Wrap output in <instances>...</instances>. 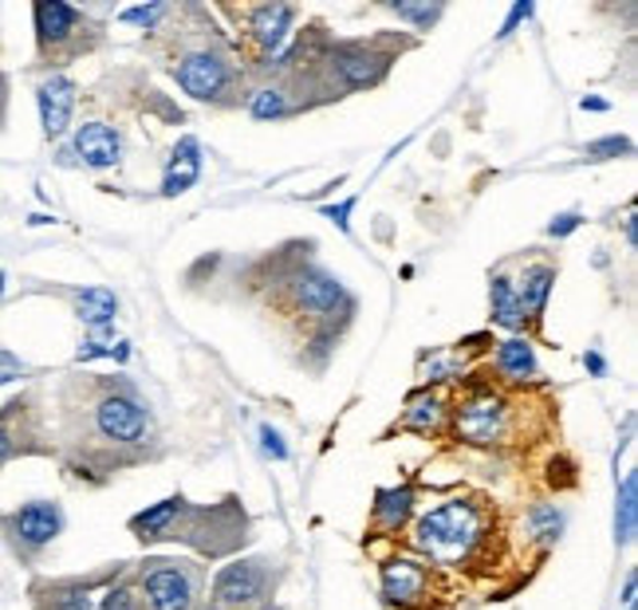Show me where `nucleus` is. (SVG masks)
Segmentation results:
<instances>
[{
    "label": "nucleus",
    "mask_w": 638,
    "mask_h": 610,
    "mask_svg": "<svg viewBox=\"0 0 638 610\" xmlns=\"http://www.w3.org/2000/svg\"><path fill=\"white\" fill-rule=\"evenodd\" d=\"M635 594H638V576L630 571L627 583H622V607H635Z\"/></svg>",
    "instance_id": "obj_40"
},
{
    "label": "nucleus",
    "mask_w": 638,
    "mask_h": 610,
    "mask_svg": "<svg viewBox=\"0 0 638 610\" xmlns=\"http://www.w3.org/2000/svg\"><path fill=\"white\" fill-rule=\"evenodd\" d=\"M497 370L505 374V379H512V382L536 379V351H532V343H528V339H520V336L505 339V343L497 347Z\"/></svg>",
    "instance_id": "obj_22"
},
{
    "label": "nucleus",
    "mask_w": 638,
    "mask_h": 610,
    "mask_svg": "<svg viewBox=\"0 0 638 610\" xmlns=\"http://www.w3.org/2000/svg\"><path fill=\"white\" fill-rule=\"evenodd\" d=\"M489 311H492V323L505 327V331H512V336H520L528 323L525 308H520L517 300V288H512V280L505 272H497L489 280Z\"/></svg>",
    "instance_id": "obj_18"
},
{
    "label": "nucleus",
    "mask_w": 638,
    "mask_h": 610,
    "mask_svg": "<svg viewBox=\"0 0 638 610\" xmlns=\"http://www.w3.org/2000/svg\"><path fill=\"white\" fill-rule=\"evenodd\" d=\"M4 292H9V276H4V268H0V300H4Z\"/></svg>",
    "instance_id": "obj_44"
},
{
    "label": "nucleus",
    "mask_w": 638,
    "mask_h": 610,
    "mask_svg": "<svg viewBox=\"0 0 638 610\" xmlns=\"http://www.w3.org/2000/svg\"><path fill=\"white\" fill-rule=\"evenodd\" d=\"M71 300H76V316L83 327H91V331H99V327H114L119 300H114L111 288H79Z\"/></svg>",
    "instance_id": "obj_20"
},
{
    "label": "nucleus",
    "mask_w": 638,
    "mask_h": 610,
    "mask_svg": "<svg viewBox=\"0 0 638 610\" xmlns=\"http://www.w3.org/2000/svg\"><path fill=\"white\" fill-rule=\"evenodd\" d=\"M272 587H277V571L268 559H237L217 571L209 610H265Z\"/></svg>",
    "instance_id": "obj_2"
},
{
    "label": "nucleus",
    "mask_w": 638,
    "mask_h": 610,
    "mask_svg": "<svg viewBox=\"0 0 638 610\" xmlns=\"http://www.w3.org/2000/svg\"><path fill=\"white\" fill-rule=\"evenodd\" d=\"M142 594L150 610H193V576L173 559H150L142 568Z\"/></svg>",
    "instance_id": "obj_6"
},
{
    "label": "nucleus",
    "mask_w": 638,
    "mask_h": 610,
    "mask_svg": "<svg viewBox=\"0 0 638 610\" xmlns=\"http://www.w3.org/2000/svg\"><path fill=\"white\" fill-rule=\"evenodd\" d=\"M166 12H170V9L154 0V4H134V9H122L119 20H122V24H130V28H142V32H154V28L162 24Z\"/></svg>",
    "instance_id": "obj_31"
},
{
    "label": "nucleus",
    "mask_w": 638,
    "mask_h": 610,
    "mask_svg": "<svg viewBox=\"0 0 638 610\" xmlns=\"http://www.w3.org/2000/svg\"><path fill=\"white\" fill-rule=\"evenodd\" d=\"M579 111H611L607 99H579Z\"/></svg>",
    "instance_id": "obj_41"
},
{
    "label": "nucleus",
    "mask_w": 638,
    "mask_h": 610,
    "mask_svg": "<svg viewBox=\"0 0 638 610\" xmlns=\"http://www.w3.org/2000/svg\"><path fill=\"white\" fill-rule=\"evenodd\" d=\"M71 154L91 170H114L122 162V138L107 122H83L71 134Z\"/></svg>",
    "instance_id": "obj_11"
},
{
    "label": "nucleus",
    "mask_w": 638,
    "mask_h": 610,
    "mask_svg": "<svg viewBox=\"0 0 638 610\" xmlns=\"http://www.w3.org/2000/svg\"><path fill=\"white\" fill-rule=\"evenodd\" d=\"M638 241V224H635V213L627 217V244H635Z\"/></svg>",
    "instance_id": "obj_42"
},
{
    "label": "nucleus",
    "mask_w": 638,
    "mask_h": 610,
    "mask_svg": "<svg viewBox=\"0 0 638 610\" xmlns=\"http://www.w3.org/2000/svg\"><path fill=\"white\" fill-rule=\"evenodd\" d=\"M635 524H638V473H627L619 484V497H615V543H630L635 540Z\"/></svg>",
    "instance_id": "obj_23"
},
{
    "label": "nucleus",
    "mask_w": 638,
    "mask_h": 610,
    "mask_svg": "<svg viewBox=\"0 0 638 610\" xmlns=\"http://www.w3.org/2000/svg\"><path fill=\"white\" fill-rule=\"evenodd\" d=\"M461 370V359H433L426 362V382H446Z\"/></svg>",
    "instance_id": "obj_35"
},
{
    "label": "nucleus",
    "mask_w": 638,
    "mask_h": 610,
    "mask_svg": "<svg viewBox=\"0 0 638 610\" xmlns=\"http://www.w3.org/2000/svg\"><path fill=\"white\" fill-rule=\"evenodd\" d=\"M584 367H587V374H596V379H604V374H607V359L599 351H587L584 354Z\"/></svg>",
    "instance_id": "obj_39"
},
{
    "label": "nucleus",
    "mask_w": 638,
    "mask_h": 610,
    "mask_svg": "<svg viewBox=\"0 0 638 610\" xmlns=\"http://www.w3.org/2000/svg\"><path fill=\"white\" fill-rule=\"evenodd\" d=\"M485 540V512L473 500H446L415 528V548L441 568H461Z\"/></svg>",
    "instance_id": "obj_1"
},
{
    "label": "nucleus",
    "mask_w": 638,
    "mask_h": 610,
    "mask_svg": "<svg viewBox=\"0 0 638 610\" xmlns=\"http://www.w3.org/2000/svg\"><path fill=\"white\" fill-rule=\"evenodd\" d=\"M96 430L114 446H142L150 433V413L130 390H111L96 406Z\"/></svg>",
    "instance_id": "obj_4"
},
{
    "label": "nucleus",
    "mask_w": 638,
    "mask_h": 610,
    "mask_svg": "<svg viewBox=\"0 0 638 610\" xmlns=\"http://www.w3.org/2000/svg\"><path fill=\"white\" fill-rule=\"evenodd\" d=\"M201 178V142L193 134L178 138V147H173L170 162H166V173H162V198H181V193H190Z\"/></svg>",
    "instance_id": "obj_14"
},
{
    "label": "nucleus",
    "mask_w": 638,
    "mask_h": 610,
    "mask_svg": "<svg viewBox=\"0 0 638 610\" xmlns=\"http://www.w3.org/2000/svg\"><path fill=\"white\" fill-rule=\"evenodd\" d=\"M579 224H584V213H576V209H568V213H556L552 221H548V237L564 241V237H571Z\"/></svg>",
    "instance_id": "obj_34"
},
{
    "label": "nucleus",
    "mask_w": 638,
    "mask_h": 610,
    "mask_svg": "<svg viewBox=\"0 0 638 610\" xmlns=\"http://www.w3.org/2000/svg\"><path fill=\"white\" fill-rule=\"evenodd\" d=\"M410 516H415V489H410V484L375 492V524H379L382 532H398Z\"/></svg>",
    "instance_id": "obj_21"
},
{
    "label": "nucleus",
    "mask_w": 638,
    "mask_h": 610,
    "mask_svg": "<svg viewBox=\"0 0 638 610\" xmlns=\"http://www.w3.org/2000/svg\"><path fill=\"white\" fill-rule=\"evenodd\" d=\"M627 610H635V607H627Z\"/></svg>",
    "instance_id": "obj_45"
},
{
    "label": "nucleus",
    "mask_w": 638,
    "mask_h": 610,
    "mask_svg": "<svg viewBox=\"0 0 638 610\" xmlns=\"http://www.w3.org/2000/svg\"><path fill=\"white\" fill-rule=\"evenodd\" d=\"M96 359L127 362L130 359V343H127V339H111V343H103V339H87V343L76 351V362H96Z\"/></svg>",
    "instance_id": "obj_27"
},
{
    "label": "nucleus",
    "mask_w": 638,
    "mask_h": 610,
    "mask_svg": "<svg viewBox=\"0 0 638 610\" xmlns=\"http://www.w3.org/2000/svg\"><path fill=\"white\" fill-rule=\"evenodd\" d=\"M99 610H150V602L142 599V591L134 583H114L111 591L99 599Z\"/></svg>",
    "instance_id": "obj_28"
},
{
    "label": "nucleus",
    "mask_w": 638,
    "mask_h": 610,
    "mask_svg": "<svg viewBox=\"0 0 638 610\" xmlns=\"http://www.w3.org/2000/svg\"><path fill=\"white\" fill-rule=\"evenodd\" d=\"M12 453H17V433L9 430V406H4V413H0V469Z\"/></svg>",
    "instance_id": "obj_37"
},
{
    "label": "nucleus",
    "mask_w": 638,
    "mask_h": 610,
    "mask_svg": "<svg viewBox=\"0 0 638 610\" xmlns=\"http://www.w3.org/2000/svg\"><path fill=\"white\" fill-rule=\"evenodd\" d=\"M56 221V217H48V213H32V217H28V224H52Z\"/></svg>",
    "instance_id": "obj_43"
},
{
    "label": "nucleus",
    "mask_w": 638,
    "mask_h": 610,
    "mask_svg": "<svg viewBox=\"0 0 638 610\" xmlns=\"http://www.w3.org/2000/svg\"><path fill=\"white\" fill-rule=\"evenodd\" d=\"M426 587H430V571H426L418 559L398 556L382 563V599H387L390 607H415L426 594Z\"/></svg>",
    "instance_id": "obj_13"
},
{
    "label": "nucleus",
    "mask_w": 638,
    "mask_h": 610,
    "mask_svg": "<svg viewBox=\"0 0 638 610\" xmlns=\"http://www.w3.org/2000/svg\"><path fill=\"white\" fill-rule=\"evenodd\" d=\"M627 154H630V138H622V134L596 138V142H587L584 147V158H591V162H611V158H627Z\"/></svg>",
    "instance_id": "obj_29"
},
{
    "label": "nucleus",
    "mask_w": 638,
    "mask_h": 610,
    "mask_svg": "<svg viewBox=\"0 0 638 610\" xmlns=\"http://www.w3.org/2000/svg\"><path fill=\"white\" fill-rule=\"evenodd\" d=\"M173 79H178L181 91H186L190 99H198V103H213V99H221L225 91L233 87V71H229V63L213 52L181 56L178 68H173Z\"/></svg>",
    "instance_id": "obj_7"
},
{
    "label": "nucleus",
    "mask_w": 638,
    "mask_h": 610,
    "mask_svg": "<svg viewBox=\"0 0 638 610\" xmlns=\"http://www.w3.org/2000/svg\"><path fill=\"white\" fill-rule=\"evenodd\" d=\"M292 24H296V9H292V4H260V9L249 12L252 40H257L260 52H268V56L285 48Z\"/></svg>",
    "instance_id": "obj_15"
},
{
    "label": "nucleus",
    "mask_w": 638,
    "mask_h": 610,
    "mask_svg": "<svg viewBox=\"0 0 638 610\" xmlns=\"http://www.w3.org/2000/svg\"><path fill=\"white\" fill-rule=\"evenodd\" d=\"M528 532L540 543H556L564 532V512L556 504H536L532 512H528Z\"/></svg>",
    "instance_id": "obj_26"
},
{
    "label": "nucleus",
    "mask_w": 638,
    "mask_h": 610,
    "mask_svg": "<svg viewBox=\"0 0 638 610\" xmlns=\"http://www.w3.org/2000/svg\"><path fill=\"white\" fill-rule=\"evenodd\" d=\"M292 300L296 308L308 311V316L328 319L347 303V292L336 276L323 272V268H300V272L292 276Z\"/></svg>",
    "instance_id": "obj_9"
},
{
    "label": "nucleus",
    "mask_w": 638,
    "mask_h": 610,
    "mask_svg": "<svg viewBox=\"0 0 638 610\" xmlns=\"http://www.w3.org/2000/svg\"><path fill=\"white\" fill-rule=\"evenodd\" d=\"M319 213L328 217V221H336L343 232H351V213H355V198H347V201H336V206H323Z\"/></svg>",
    "instance_id": "obj_36"
},
{
    "label": "nucleus",
    "mask_w": 638,
    "mask_h": 610,
    "mask_svg": "<svg viewBox=\"0 0 638 610\" xmlns=\"http://www.w3.org/2000/svg\"><path fill=\"white\" fill-rule=\"evenodd\" d=\"M20 374H24V362H20L12 351H0V387H9V382H17Z\"/></svg>",
    "instance_id": "obj_38"
},
{
    "label": "nucleus",
    "mask_w": 638,
    "mask_h": 610,
    "mask_svg": "<svg viewBox=\"0 0 638 610\" xmlns=\"http://www.w3.org/2000/svg\"><path fill=\"white\" fill-rule=\"evenodd\" d=\"M390 12H395L398 20H410V24L426 32V28H430L446 9H441V4H410V0H395V4H390Z\"/></svg>",
    "instance_id": "obj_30"
},
{
    "label": "nucleus",
    "mask_w": 638,
    "mask_h": 610,
    "mask_svg": "<svg viewBox=\"0 0 638 610\" xmlns=\"http://www.w3.org/2000/svg\"><path fill=\"white\" fill-rule=\"evenodd\" d=\"M552 284H556V268L552 264H528L520 272V280H512L517 288V300L525 308L528 319H540L544 308H548V296H552Z\"/></svg>",
    "instance_id": "obj_17"
},
{
    "label": "nucleus",
    "mask_w": 638,
    "mask_h": 610,
    "mask_svg": "<svg viewBox=\"0 0 638 610\" xmlns=\"http://www.w3.org/2000/svg\"><path fill=\"white\" fill-rule=\"evenodd\" d=\"M32 20H36V40H40L43 52H56V48L71 43L79 36V28H83V12L63 4V0H36Z\"/></svg>",
    "instance_id": "obj_12"
},
{
    "label": "nucleus",
    "mask_w": 638,
    "mask_h": 610,
    "mask_svg": "<svg viewBox=\"0 0 638 610\" xmlns=\"http://www.w3.org/2000/svg\"><path fill=\"white\" fill-rule=\"evenodd\" d=\"M288 91L285 87H257L249 96V114L252 119H260V122H268V119H280V114H288Z\"/></svg>",
    "instance_id": "obj_25"
},
{
    "label": "nucleus",
    "mask_w": 638,
    "mask_h": 610,
    "mask_svg": "<svg viewBox=\"0 0 638 610\" xmlns=\"http://www.w3.org/2000/svg\"><path fill=\"white\" fill-rule=\"evenodd\" d=\"M76 83L68 76H48L36 87V111H40V127L43 138H60L71 127V114H76Z\"/></svg>",
    "instance_id": "obj_10"
},
{
    "label": "nucleus",
    "mask_w": 638,
    "mask_h": 610,
    "mask_svg": "<svg viewBox=\"0 0 638 610\" xmlns=\"http://www.w3.org/2000/svg\"><path fill=\"white\" fill-rule=\"evenodd\" d=\"M181 508H186V500H181V497H166V500H158V504H154V508H147V512L130 516V532L139 536L142 543L170 540L173 528H178Z\"/></svg>",
    "instance_id": "obj_16"
},
{
    "label": "nucleus",
    "mask_w": 638,
    "mask_h": 610,
    "mask_svg": "<svg viewBox=\"0 0 638 610\" xmlns=\"http://www.w3.org/2000/svg\"><path fill=\"white\" fill-rule=\"evenodd\" d=\"M63 532V508L56 500H28L4 516V536L20 551H43Z\"/></svg>",
    "instance_id": "obj_5"
},
{
    "label": "nucleus",
    "mask_w": 638,
    "mask_h": 610,
    "mask_svg": "<svg viewBox=\"0 0 638 610\" xmlns=\"http://www.w3.org/2000/svg\"><path fill=\"white\" fill-rule=\"evenodd\" d=\"M260 453L272 457V461H288V446L285 438H280V430H272V426H260Z\"/></svg>",
    "instance_id": "obj_33"
},
{
    "label": "nucleus",
    "mask_w": 638,
    "mask_h": 610,
    "mask_svg": "<svg viewBox=\"0 0 638 610\" xmlns=\"http://www.w3.org/2000/svg\"><path fill=\"white\" fill-rule=\"evenodd\" d=\"M532 12H536L532 0H517V4H512V12H509V17H505V24H500L497 40H509V36L517 32V28L525 24V20H532Z\"/></svg>",
    "instance_id": "obj_32"
},
{
    "label": "nucleus",
    "mask_w": 638,
    "mask_h": 610,
    "mask_svg": "<svg viewBox=\"0 0 638 610\" xmlns=\"http://www.w3.org/2000/svg\"><path fill=\"white\" fill-rule=\"evenodd\" d=\"M441 418H446V402H441L433 390H422V394L410 398V406H406L402 413V426L415 433H430L441 426Z\"/></svg>",
    "instance_id": "obj_24"
},
{
    "label": "nucleus",
    "mask_w": 638,
    "mask_h": 610,
    "mask_svg": "<svg viewBox=\"0 0 638 610\" xmlns=\"http://www.w3.org/2000/svg\"><path fill=\"white\" fill-rule=\"evenodd\" d=\"M453 430L469 446H500L509 438V402L492 390H473L469 398H461Z\"/></svg>",
    "instance_id": "obj_3"
},
{
    "label": "nucleus",
    "mask_w": 638,
    "mask_h": 610,
    "mask_svg": "<svg viewBox=\"0 0 638 610\" xmlns=\"http://www.w3.org/2000/svg\"><path fill=\"white\" fill-rule=\"evenodd\" d=\"M328 68L339 83L351 87V91H359V87H375L382 76H387L390 56L375 52V48H367V43H339V48H331Z\"/></svg>",
    "instance_id": "obj_8"
},
{
    "label": "nucleus",
    "mask_w": 638,
    "mask_h": 610,
    "mask_svg": "<svg viewBox=\"0 0 638 610\" xmlns=\"http://www.w3.org/2000/svg\"><path fill=\"white\" fill-rule=\"evenodd\" d=\"M32 594L40 610H91V583H79V579L36 583Z\"/></svg>",
    "instance_id": "obj_19"
}]
</instances>
